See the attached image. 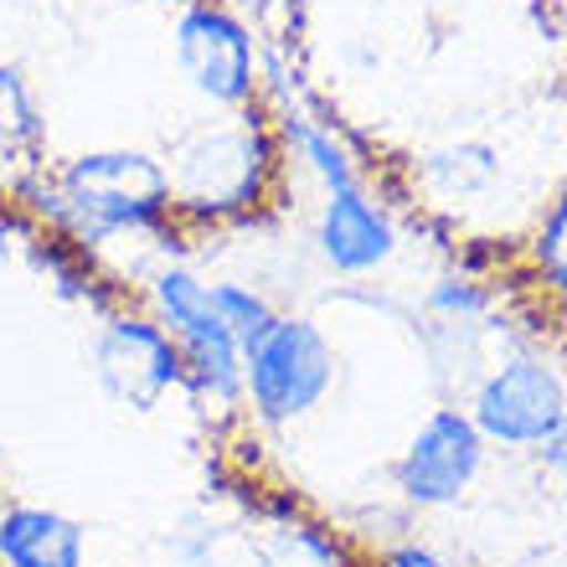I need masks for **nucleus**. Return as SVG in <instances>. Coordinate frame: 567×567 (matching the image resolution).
Here are the masks:
<instances>
[{"label":"nucleus","instance_id":"f257e3e1","mask_svg":"<svg viewBox=\"0 0 567 567\" xmlns=\"http://www.w3.org/2000/svg\"><path fill=\"white\" fill-rule=\"evenodd\" d=\"M62 212L83 238L155 227L171 207V181L140 150H99L62 171Z\"/></svg>","mask_w":567,"mask_h":567},{"label":"nucleus","instance_id":"f03ea898","mask_svg":"<svg viewBox=\"0 0 567 567\" xmlns=\"http://www.w3.org/2000/svg\"><path fill=\"white\" fill-rule=\"evenodd\" d=\"M336 382V351L320 336V326L299 320V315H279L269 336L243 357V392L254 398L264 423H295Z\"/></svg>","mask_w":567,"mask_h":567},{"label":"nucleus","instance_id":"7ed1b4c3","mask_svg":"<svg viewBox=\"0 0 567 567\" xmlns=\"http://www.w3.org/2000/svg\"><path fill=\"white\" fill-rule=\"evenodd\" d=\"M155 310L181 351V377L217 403H233L243 392V351L212 305V284L186 269H165L155 279Z\"/></svg>","mask_w":567,"mask_h":567},{"label":"nucleus","instance_id":"20e7f679","mask_svg":"<svg viewBox=\"0 0 567 567\" xmlns=\"http://www.w3.org/2000/svg\"><path fill=\"white\" fill-rule=\"evenodd\" d=\"M470 419L485 433V444L542 449L567 419V382L553 361L511 357L480 382Z\"/></svg>","mask_w":567,"mask_h":567},{"label":"nucleus","instance_id":"39448f33","mask_svg":"<svg viewBox=\"0 0 567 567\" xmlns=\"http://www.w3.org/2000/svg\"><path fill=\"white\" fill-rule=\"evenodd\" d=\"M480 464H485V433L475 429V419L460 413V408H439L413 433V444L398 460L392 480L413 506H454L475 485Z\"/></svg>","mask_w":567,"mask_h":567},{"label":"nucleus","instance_id":"423d86ee","mask_svg":"<svg viewBox=\"0 0 567 567\" xmlns=\"http://www.w3.org/2000/svg\"><path fill=\"white\" fill-rule=\"evenodd\" d=\"M176 62L192 78V89L207 93L212 104H248L254 93V42L238 16H227L212 0H196L181 11Z\"/></svg>","mask_w":567,"mask_h":567},{"label":"nucleus","instance_id":"0eeeda50","mask_svg":"<svg viewBox=\"0 0 567 567\" xmlns=\"http://www.w3.org/2000/svg\"><path fill=\"white\" fill-rule=\"evenodd\" d=\"M93 372L104 382V392L124 408H155L165 392L181 382V351L165 326L150 320H109L93 341Z\"/></svg>","mask_w":567,"mask_h":567},{"label":"nucleus","instance_id":"6e6552de","mask_svg":"<svg viewBox=\"0 0 567 567\" xmlns=\"http://www.w3.org/2000/svg\"><path fill=\"white\" fill-rule=\"evenodd\" d=\"M264 176V145L254 130H202L176 150V165L165 171L171 196L192 207H238L258 196Z\"/></svg>","mask_w":567,"mask_h":567},{"label":"nucleus","instance_id":"1a4fd4ad","mask_svg":"<svg viewBox=\"0 0 567 567\" xmlns=\"http://www.w3.org/2000/svg\"><path fill=\"white\" fill-rule=\"evenodd\" d=\"M320 254L330 269L341 274H372L398 254V227L388 223V212L357 186H336L326 192L320 207Z\"/></svg>","mask_w":567,"mask_h":567},{"label":"nucleus","instance_id":"9d476101","mask_svg":"<svg viewBox=\"0 0 567 567\" xmlns=\"http://www.w3.org/2000/svg\"><path fill=\"white\" fill-rule=\"evenodd\" d=\"M0 557L11 567H83V526L47 506L0 516Z\"/></svg>","mask_w":567,"mask_h":567},{"label":"nucleus","instance_id":"9b49d317","mask_svg":"<svg viewBox=\"0 0 567 567\" xmlns=\"http://www.w3.org/2000/svg\"><path fill=\"white\" fill-rule=\"evenodd\" d=\"M212 305L223 315V326L233 330V341H238L243 357H248V351L269 336L274 320H279L269 299L254 295V289H243V284H212Z\"/></svg>","mask_w":567,"mask_h":567},{"label":"nucleus","instance_id":"f8f14e48","mask_svg":"<svg viewBox=\"0 0 567 567\" xmlns=\"http://www.w3.org/2000/svg\"><path fill=\"white\" fill-rule=\"evenodd\" d=\"M42 135V124H37V104H31L27 83L16 68H0V150L11 155V150H27L37 145Z\"/></svg>","mask_w":567,"mask_h":567},{"label":"nucleus","instance_id":"ddd939ff","mask_svg":"<svg viewBox=\"0 0 567 567\" xmlns=\"http://www.w3.org/2000/svg\"><path fill=\"white\" fill-rule=\"evenodd\" d=\"M299 145H305V161H310V171L320 176L326 192H336V186H357V171H351V161H346V150L336 145L326 130L299 124Z\"/></svg>","mask_w":567,"mask_h":567},{"label":"nucleus","instance_id":"4468645a","mask_svg":"<svg viewBox=\"0 0 567 567\" xmlns=\"http://www.w3.org/2000/svg\"><path fill=\"white\" fill-rule=\"evenodd\" d=\"M537 274L547 279L553 295L567 299V196L557 202V212L542 223V238H537Z\"/></svg>","mask_w":567,"mask_h":567},{"label":"nucleus","instance_id":"2eb2a0df","mask_svg":"<svg viewBox=\"0 0 567 567\" xmlns=\"http://www.w3.org/2000/svg\"><path fill=\"white\" fill-rule=\"evenodd\" d=\"M433 305H439V310H460V315H480L485 310V295H480V289H470V284H460V279H449L444 289H439V295H433Z\"/></svg>","mask_w":567,"mask_h":567},{"label":"nucleus","instance_id":"dca6fc26","mask_svg":"<svg viewBox=\"0 0 567 567\" xmlns=\"http://www.w3.org/2000/svg\"><path fill=\"white\" fill-rule=\"evenodd\" d=\"M392 567H449L439 553H429V547H398L392 553Z\"/></svg>","mask_w":567,"mask_h":567},{"label":"nucleus","instance_id":"f3484780","mask_svg":"<svg viewBox=\"0 0 567 567\" xmlns=\"http://www.w3.org/2000/svg\"><path fill=\"white\" fill-rule=\"evenodd\" d=\"M542 460L553 464L557 475H567V419H563V429H557L553 439H547V444H542Z\"/></svg>","mask_w":567,"mask_h":567}]
</instances>
